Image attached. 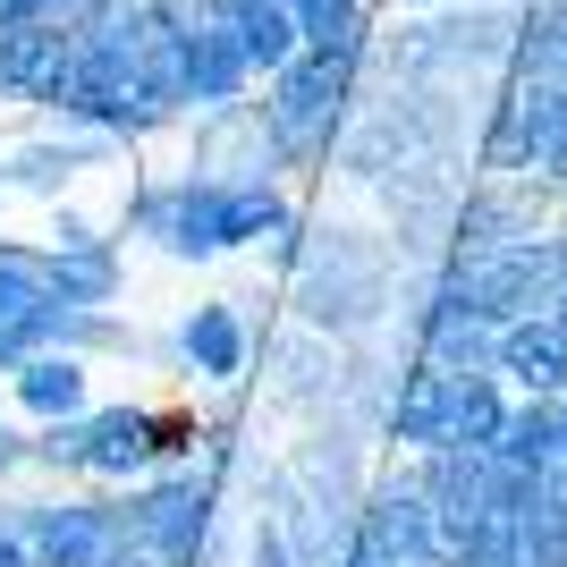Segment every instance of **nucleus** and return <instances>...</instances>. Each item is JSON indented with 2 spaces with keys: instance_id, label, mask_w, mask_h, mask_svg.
Returning a JSON list of instances; mask_svg holds the SVG:
<instances>
[{
  "instance_id": "obj_27",
  "label": "nucleus",
  "mask_w": 567,
  "mask_h": 567,
  "mask_svg": "<svg viewBox=\"0 0 567 567\" xmlns=\"http://www.w3.org/2000/svg\"><path fill=\"white\" fill-rule=\"evenodd\" d=\"M0 567H34V550H25L18 525H0Z\"/></svg>"
},
{
  "instance_id": "obj_2",
  "label": "nucleus",
  "mask_w": 567,
  "mask_h": 567,
  "mask_svg": "<svg viewBox=\"0 0 567 567\" xmlns=\"http://www.w3.org/2000/svg\"><path fill=\"white\" fill-rule=\"evenodd\" d=\"M297 246V237H288ZM399 271H406V246H373L364 229H322L297 246V322L306 331H331L355 339L373 331L381 313L399 306Z\"/></svg>"
},
{
  "instance_id": "obj_22",
  "label": "nucleus",
  "mask_w": 567,
  "mask_h": 567,
  "mask_svg": "<svg viewBox=\"0 0 567 567\" xmlns=\"http://www.w3.org/2000/svg\"><path fill=\"white\" fill-rule=\"evenodd\" d=\"M51 348H60V355H127V348H136V331H127L111 306H60Z\"/></svg>"
},
{
  "instance_id": "obj_13",
  "label": "nucleus",
  "mask_w": 567,
  "mask_h": 567,
  "mask_svg": "<svg viewBox=\"0 0 567 567\" xmlns=\"http://www.w3.org/2000/svg\"><path fill=\"white\" fill-rule=\"evenodd\" d=\"M450 390H457V373H441V364L399 373V399H390L381 432H390V441H406V450H441V441H450Z\"/></svg>"
},
{
  "instance_id": "obj_18",
  "label": "nucleus",
  "mask_w": 567,
  "mask_h": 567,
  "mask_svg": "<svg viewBox=\"0 0 567 567\" xmlns=\"http://www.w3.org/2000/svg\"><path fill=\"white\" fill-rule=\"evenodd\" d=\"M229 34H237V51H246V69L255 76H280L297 51H306V34H297V9L288 0H255L246 18H229Z\"/></svg>"
},
{
  "instance_id": "obj_6",
  "label": "nucleus",
  "mask_w": 567,
  "mask_h": 567,
  "mask_svg": "<svg viewBox=\"0 0 567 567\" xmlns=\"http://www.w3.org/2000/svg\"><path fill=\"white\" fill-rule=\"evenodd\" d=\"M0 525L25 534L34 567H102L118 550L111 499H34V508H18V517H0Z\"/></svg>"
},
{
  "instance_id": "obj_21",
  "label": "nucleus",
  "mask_w": 567,
  "mask_h": 567,
  "mask_svg": "<svg viewBox=\"0 0 567 567\" xmlns=\"http://www.w3.org/2000/svg\"><path fill=\"white\" fill-rule=\"evenodd\" d=\"M499 424H508V415H499V390L483 373H457V390H450V441H441V450H492Z\"/></svg>"
},
{
  "instance_id": "obj_5",
  "label": "nucleus",
  "mask_w": 567,
  "mask_h": 567,
  "mask_svg": "<svg viewBox=\"0 0 567 567\" xmlns=\"http://www.w3.org/2000/svg\"><path fill=\"white\" fill-rule=\"evenodd\" d=\"M288 483H297L313 508H331V517L355 525V508H364V432H355L348 406H322V415H313V432L288 450Z\"/></svg>"
},
{
  "instance_id": "obj_20",
  "label": "nucleus",
  "mask_w": 567,
  "mask_h": 567,
  "mask_svg": "<svg viewBox=\"0 0 567 567\" xmlns=\"http://www.w3.org/2000/svg\"><path fill=\"white\" fill-rule=\"evenodd\" d=\"M499 373H517L525 390L567 381V331H559V322H517V331L499 339Z\"/></svg>"
},
{
  "instance_id": "obj_10",
  "label": "nucleus",
  "mask_w": 567,
  "mask_h": 567,
  "mask_svg": "<svg viewBox=\"0 0 567 567\" xmlns=\"http://www.w3.org/2000/svg\"><path fill=\"white\" fill-rule=\"evenodd\" d=\"M262 364H271V399L297 406V415H322V406L339 399V348H331V331H306V322H297L288 339L262 348Z\"/></svg>"
},
{
  "instance_id": "obj_19",
  "label": "nucleus",
  "mask_w": 567,
  "mask_h": 567,
  "mask_svg": "<svg viewBox=\"0 0 567 567\" xmlns=\"http://www.w3.org/2000/svg\"><path fill=\"white\" fill-rule=\"evenodd\" d=\"M288 9H297V34H306V51L364 60V34H373V0H288Z\"/></svg>"
},
{
  "instance_id": "obj_31",
  "label": "nucleus",
  "mask_w": 567,
  "mask_h": 567,
  "mask_svg": "<svg viewBox=\"0 0 567 567\" xmlns=\"http://www.w3.org/2000/svg\"><path fill=\"white\" fill-rule=\"evenodd\" d=\"M559 441H567V415H559Z\"/></svg>"
},
{
  "instance_id": "obj_14",
  "label": "nucleus",
  "mask_w": 567,
  "mask_h": 567,
  "mask_svg": "<svg viewBox=\"0 0 567 567\" xmlns=\"http://www.w3.org/2000/svg\"><path fill=\"white\" fill-rule=\"evenodd\" d=\"M153 457V415L144 406H85V474L118 483Z\"/></svg>"
},
{
  "instance_id": "obj_1",
  "label": "nucleus",
  "mask_w": 567,
  "mask_h": 567,
  "mask_svg": "<svg viewBox=\"0 0 567 567\" xmlns=\"http://www.w3.org/2000/svg\"><path fill=\"white\" fill-rule=\"evenodd\" d=\"M127 229L169 246V255H229V246H288L297 237V213H288L271 178H169V187H144Z\"/></svg>"
},
{
  "instance_id": "obj_28",
  "label": "nucleus",
  "mask_w": 567,
  "mask_h": 567,
  "mask_svg": "<svg viewBox=\"0 0 567 567\" xmlns=\"http://www.w3.org/2000/svg\"><path fill=\"white\" fill-rule=\"evenodd\" d=\"M76 237H94V220H76V213H51V246H76Z\"/></svg>"
},
{
  "instance_id": "obj_15",
  "label": "nucleus",
  "mask_w": 567,
  "mask_h": 567,
  "mask_svg": "<svg viewBox=\"0 0 567 567\" xmlns=\"http://www.w3.org/2000/svg\"><path fill=\"white\" fill-rule=\"evenodd\" d=\"M51 255V297L60 306H118V246L111 237H76V246H43Z\"/></svg>"
},
{
  "instance_id": "obj_26",
  "label": "nucleus",
  "mask_w": 567,
  "mask_h": 567,
  "mask_svg": "<svg viewBox=\"0 0 567 567\" xmlns=\"http://www.w3.org/2000/svg\"><path fill=\"white\" fill-rule=\"evenodd\" d=\"M25 457H34V441H18V432L0 424V474H18V466H25Z\"/></svg>"
},
{
  "instance_id": "obj_29",
  "label": "nucleus",
  "mask_w": 567,
  "mask_h": 567,
  "mask_svg": "<svg viewBox=\"0 0 567 567\" xmlns=\"http://www.w3.org/2000/svg\"><path fill=\"white\" fill-rule=\"evenodd\" d=\"M102 567H162V559H153V550H111Z\"/></svg>"
},
{
  "instance_id": "obj_3",
  "label": "nucleus",
  "mask_w": 567,
  "mask_h": 567,
  "mask_svg": "<svg viewBox=\"0 0 567 567\" xmlns=\"http://www.w3.org/2000/svg\"><path fill=\"white\" fill-rule=\"evenodd\" d=\"M355 76H364V60H339V51H297L280 76H262V118H271L280 169L322 162L339 144V127L355 111Z\"/></svg>"
},
{
  "instance_id": "obj_17",
  "label": "nucleus",
  "mask_w": 567,
  "mask_h": 567,
  "mask_svg": "<svg viewBox=\"0 0 567 567\" xmlns=\"http://www.w3.org/2000/svg\"><path fill=\"white\" fill-rule=\"evenodd\" d=\"M246 322H237L229 306H195L187 313V331H178V355H187V373H204V381H237L246 373Z\"/></svg>"
},
{
  "instance_id": "obj_12",
  "label": "nucleus",
  "mask_w": 567,
  "mask_h": 567,
  "mask_svg": "<svg viewBox=\"0 0 567 567\" xmlns=\"http://www.w3.org/2000/svg\"><path fill=\"white\" fill-rule=\"evenodd\" d=\"M111 144H118V136H102V127H76V136H51V144H18V153L0 162V187H18V195H60L76 169L111 162Z\"/></svg>"
},
{
  "instance_id": "obj_24",
  "label": "nucleus",
  "mask_w": 567,
  "mask_h": 567,
  "mask_svg": "<svg viewBox=\"0 0 567 567\" xmlns=\"http://www.w3.org/2000/svg\"><path fill=\"white\" fill-rule=\"evenodd\" d=\"M246 567H297V543H288L280 508H262V517L246 525Z\"/></svg>"
},
{
  "instance_id": "obj_7",
  "label": "nucleus",
  "mask_w": 567,
  "mask_h": 567,
  "mask_svg": "<svg viewBox=\"0 0 567 567\" xmlns=\"http://www.w3.org/2000/svg\"><path fill=\"white\" fill-rule=\"evenodd\" d=\"M355 550H373L381 567H415V559H432V550H450L424 483H381V492H364V508H355Z\"/></svg>"
},
{
  "instance_id": "obj_23",
  "label": "nucleus",
  "mask_w": 567,
  "mask_h": 567,
  "mask_svg": "<svg viewBox=\"0 0 567 567\" xmlns=\"http://www.w3.org/2000/svg\"><path fill=\"white\" fill-rule=\"evenodd\" d=\"M43 297H51V255H34V246H0V322L34 313Z\"/></svg>"
},
{
  "instance_id": "obj_16",
  "label": "nucleus",
  "mask_w": 567,
  "mask_h": 567,
  "mask_svg": "<svg viewBox=\"0 0 567 567\" xmlns=\"http://www.w3.org/2000/svg\"><path fill=\"white\" fill-rule=\"evenodd\" d=\"M9 381H18V406H25V415H43V424H69V415H85V355L43 348V355H25Z\"/></svg>"
},
{
  "instance_id": "obj_11",
  "label": "nucleus",
  "mask_w": 567,
  "mask_h": 567,
  "mask_svg": "<svg viewBox=\"0 0 567 567\" xmlns=\"http://www.w3.org/2000/svg\"><path fill=\"white\" fill-rule=\"evenodd\" d=\"M255 94V69H246V51L220 18L187 25V111H229V102Z\"/></svg>"
},
{
  "instance_id": "obj_9",
  "label": "nucleus",
  "mask_w": 567,
  "mask_h": 567,
  "mask_svg": "<svg viewBox=\"0 0 567 567\" xmlns=\"http://www.w3.org/2000/svg\"><path fill=\"white\" fill-rule=\"evenodd\" d=\"M76 69V34L60 18H25V25H0V94L18 102H60Z\"/></svg>"
},
{
  "instance_id": "obj_4",
  "label": "nucleus",
  "mask_w": 567,
  "mask_h": 567,
  "mask_svg": "<svg viewBox=\"0 0 567 567\" xmlns=\"http://www.w3.org/2000/svg\"><path fill=\"white\" fill-rule=\"evenodd\" d=\"M213 508H220V483L213 474H162V483H144V492L111 499V534L118 550H153L162 567H204L213 550Z\"/></svg>"
},
{
  "instance_id": "obj_8",
  "label": "nucleus",
  "mask_w": 567,
  "mask_h": 567,
  "mask_svg": "<svg viewBox=\"0 0 567 567\" xmlns=\"http://www.w3.org/2000/svg\"><path fill=\"white\" fill-rule=\"evenodd\" d=\"M195 178H271L280 169V144H271V118L262 102H229V111H195Z\"/></svg>"
},
{
  "instance_id": "obj_30",
  "label": "nucleus",
  "mask_w": 567,
  "mask_h": 567,
  "mask_svg": "<svg viewBox=\"0 0 567 567\" xmlns=\"http://www.w3.org/2000/svg\"><path fill=\"white\" fill-rule=\"evenodd\" d=\"M60 9H69V0H51V18H60Z\"/></svg>"
},
{
  "instance_id": "obj_25",
  "label": "nucleus",
  "mask_w": 567,
  "mask_h": 567,
  "mask_svg": "<svg viewBox=\"0 0 567 567\" xmlns=\"http://www.w3.org/2000/svg\"><path fill=\"white\" fill-rule=\"evenodd\" d=\"M195 441H204V432H195L187 415H153V457H187Z\"/></svg>"
}]
</instances>
